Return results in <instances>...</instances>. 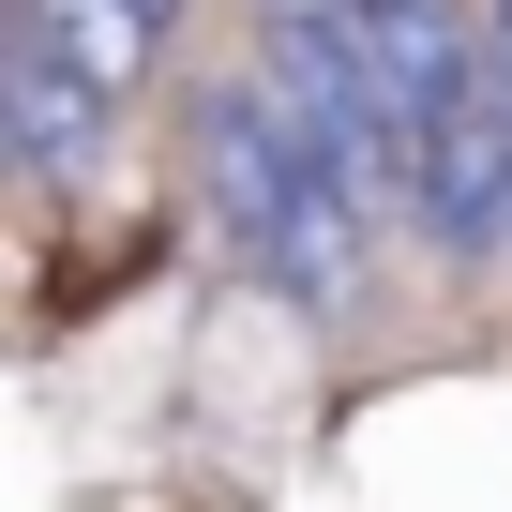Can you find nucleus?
<instances>
[{"label": "nucleus", "instance_id": "obj_1", "mask_svg": "<svg viewBox=\"0 0 512 512\" xmlns=\"http://www.w3.org/2000/svg\"><path fill=\"white\" fill-rule=\"evenodd\" d=\"M196 211H211V241H226V272L272 287L287 317H347V302H362L377 226L302 166V136L272 121V91H256V76H226V91L196 106Z\"/></svg>", "mask_w": 512, "mask_h": 512}, {"label": "nucleus", "instance_id": "obj_2", "mask_svg": "<svg viewBox=\"0 0 512 512\" xmlns=\"http://www.w3.org/2000/svg\"><path fill=\"white\" fill-rule=\"evenodd\" d=\"M0 136H16V166L46 181V196H76L91 166H106V136H121V106L31 31V16H0Z\"/></svg>", "mask_w": 512, "mask_h": 512}, {"label": "nucleus", "instance_id": "obj_3", "mask_svg": "<svg viewBox=\"0 0 512 512\" xmlns=\"http://www.w3.org/2000/svg\"><path fill=\"white\" fill-rule=\"evenodd\" d=\"M0 16H31V31H46V46L91 76V91H106V106H136V76H151V31L121 16V0H0Z\"/></svg>", "mask_w": 512, "mask_h": 512}, {"label": "nucleus", "instance_id": "obj_4", "mask_svg": "<svg viewBox=\"0 0 512 512\" xmlns=\"http://www.w3.org/2000/svg\"><path fill=\"white\" fill-rule=\"evenodd\" d=\"M482 91L512 106V0H482Z\"/></svg>", "mask_w": 512, "mask_h": 512}, {"label": "nucleus", "instance_id": "obj_5", "mask_svg": "<svg viewBox=\"0 0 512 512\" xmlns=\"http://www.w3.org/2000/svg\"><path fill=\"white\" fill-rule=\"evenodd\" d=\"M121 16H136V31H151V46H166V31H181V0H121Z\"/></svg>", "mask_w": 512, "mask_h": 512}]
</instances>
